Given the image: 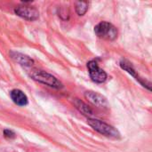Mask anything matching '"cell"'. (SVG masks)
<instances>
[{
  "label": "cell",
  "mask_w": 152,
  "mask_h": 152,
  "mask_svg": "<svg viewBox=\"0 0 152 152\" xmlns=\"http://www.w3.org/2000/svg\"><path fill=\"white\" fill-rule=\"evenodd\" d=\"M85 98L91 102L93 105H95L97 107H101V108H106L108 106V102L106 100V98L104 96H102V94L95 93V92H86L85 93Z\"/></svg>",
  "instance_id": "cell-6"
},
{
  "label": "cell",
  "mask_w": 152,
  "mask_h": 152,
  "mask_svg": "<svg viewBox=\"0 0 152 152\" xmlns=\"http://www.w3.org/2000/svg\"><path fill=\"white\" fill-rule=\"evenodd\" d=\"M14 12L18 16L28 20H35L39 17V12L35 7L25 4L16 7L14 9Z\"/></svg>",
  "instance_id": "cell-5"
},
{
  "label": "cell",
  "mask_w": 152,
  "mask_h": 152,
  "mask_svg": "<svg viewBox=\"0 0 152 152\" xmlns=\"http://www.w3.org/2000/svg\"><path fill=\"white\" fill-rule=\"evenodd\" d=\"M94 32L98 37L104 39V40L112 41L116 39L118 37L117 28L111 23L107 22V21H102L98 23L94 27Z\"/></svg>",
  "instance_id": "cell-2"
},
{
  "label": "cell",
  "mask_w": 152,
  "mask_h": 152,
  "mask_svg": "<svg viewBox=\"0 0 152 152\" xmlns=\"http://www.w3.org/2000/svg\"><path fill=\"white\" fill-rule=\"evenodd\" d=\"M89 3L85 1H79L76 4V12L79 16H83L88 10Z\"/></svg>",
  "instance_id": "cell-11"
},
{
  "label": "cell",
  "mask_w": 152,
  "mask_h": 152,
  "mask_svg": "<svg viewBox=\"0 0 152 152\" xmlns=\"http://www.w3.org/2000/svg\"><path fill=\"white\" fill-rule=\"evenodd\" d=\"M120 67H121L123 69H125L126 71H127V72H128L130 75H132L134 77H135L137 80H139V82L142 83V84L143 85V86H146L149 90H151V84H150V83H147V82L144 81L142 78H141V77H139V75H137V72L134 70V69L133 68V66L131 65L130 62H128V61H125V60H122V61H120Z\"/></svg>",
  "instance_id": "cell-7"
},
{
  "label": "cell",
  "mask_w": 152,
  "mask_h": 152,
  "mask_svg": "<svg viewBox=\"0 0 152 152\" xmlns=\"http://www.w3.org/2000/svg\"><path fill=\"white\" fill-rule=\"evenodd\" d=\"M30 77L42 84H45L48 86H51L53 88L55 89H61L62 88V84L53 75L45 72V71H42V70H34L30 73Z\"/></svg>",
  "instance_id": "cell-3"
},
{
  "label": "cell",
  "mask_w": 152,
  "mask_h": 152,
  "mask_svg": "<svg viewBox=\"0 0 152 152\" xmlns=\"http://www.w3.org/2000/svg\"><path fill=\"white\" fill-rule=\"evenodd\" d=\"M87 123L92 128H94V130H95L101 134H103L107 137L115 138V139L120 137L119 132L115 127H113L112 126H110L109 124L105 122H102L95 118H88Z\"/></svg>",
  "instance_id": "cell-1"
},
{
  "label": "cell",
  "mask_w": 152,
  "mask_h": 152,
  "mask_svg": "<svg viewBox=\"0 0 152 152\" xmlns=\"http://www.w3.org/2000/svg\"><path fill=\"white\" fill-rule=\"evenodd\" d=\"M87 68L89 70V75L92 80L95 83H104L107 79V74L104 70L99 68L95 61H90L87 63Z\"/></svg>",
  "instance_id": "cell-4"
},
{
  "label": "cell",
  "mask_w": 152,
  "mask_h": 152,
  "mask_svg": "<svg viewBox=\"0 0 152 152\" xmlns=\"http://www.w3.org/2000/svg\"><path fill=\"white\" fill-rule=\"evenodd\" d=\"M73 103H74L75 107H76L83 115H85V116H86V117H89L90 118H91V117L94 116V111H93V110H92L86 103H85L84 102H82L81 100L76 98V99H74Z\"/></svg>",
  "instance_id": "cell-10"
},
{
  "label": "cell",
  "mask_w": 152,
  "mask_h": 152,
  "mask_svg": "<svg viewBox=\"0 0 152 152\" xmlns=\"http://www.w3.org/2000/svg\"><path fill=\"white\" fill-rule=\"evenodd\" d=\"M10 96L12 102L18 106H26L28 104V97L22 91L19 89L12 90L10 93Z\"/></svg>",
  "instance_id": "cell-9"
},
{
  "label": "cell",
  "mask_w": 152,
  "mask_h": 152,
  "mask_svg": "<svg viewBox=\"0 0 152 152\" xmlns=\"http://www.w3.org/2000/svg\"><path fill=\"white\" fill-rule=\"evenodd\" d=\"M10 55L12 57V59L16 61L17 63L20 64L21 66H24V67H30L33 65L34 63V61L28 57V55H25L23 53H17V52H11L10 53Z\"/></svg>",
  "instance_id": "cell-8"
},
{
  "label": "cell",
  "mask_w": 152,
  "mask_h": 152,
  "mask_svg": "<svg viewBox=\"0 0 152 152\" xmlns=\"http://www.w3.org/2000/svg\"><path fill=\"white\" fill-rule=\"evenodd\" d=\"M4 135L5 138L7 139H14L15 138V133L12 130H9V129H5L4 131Z\"/></svg>",
  "instance_id": "cell-12"
}]
</instances>
